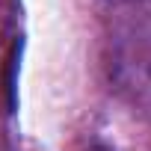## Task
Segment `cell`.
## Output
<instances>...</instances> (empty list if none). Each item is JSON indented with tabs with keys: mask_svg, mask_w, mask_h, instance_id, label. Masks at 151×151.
Wrapping results in <instances>:
<instances>
[{
	"mask_svg": "<svg viewBox=\"0 0 151 151\" xmlns=\"http://www.w3.org/2000/svg\"><path fill=\"white\" fill-rule=\"evenodd\" d=\"M110 74L130 104L151 116V21H136L119 33Z\"/></svg>",
	"mask_w": 151,
	"mask_h": 151,
	"instance_id": "obj_1",
	"label": "cell"
},
{
	"mask_svg": "<svg viewBox=\"0 0 151 151\" xmlns=\"http://www.w3.org/2000/svg\"><path fill=\"white\" fill-rule=\"evenodd\" d=\"M12 21H15V0H0V42L6 39Z\"/></svg>",
	"mask_w": 151,
	"mask_h": 151,
	"instance_id": "obj_2",
	"label": "cell"
},
{
	"mask_svg": "<svg viewBox=\"0 0 151 151\" xmlns=\"http://www.w3.org/2000/svg\"><path fill=\"white\" fill-rule=\"evenodd\" d=\"M110 3H127V6H142V3H151V0H110Z\"/></svg>",
	"mask_w": 151,
	"mask_h": 151,
	"instance_id": "obj_3",
	"label": "cell"
}]
</instances>
